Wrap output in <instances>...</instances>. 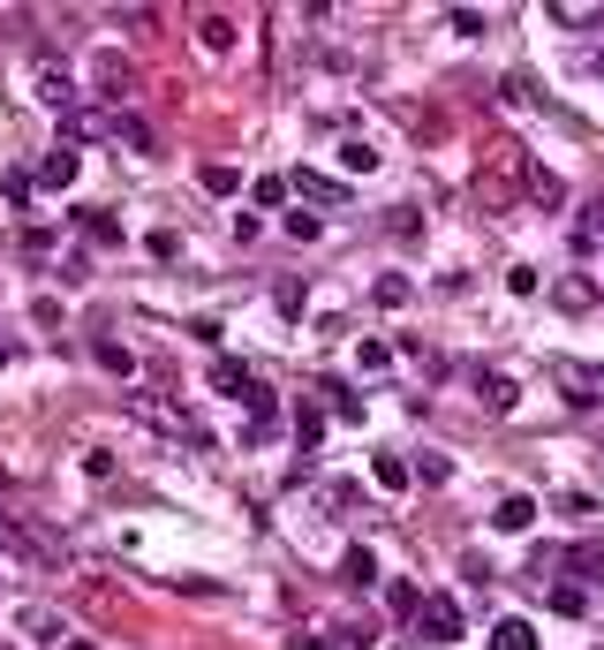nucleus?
I'll return each mask as SVG.
<instances>
[{"mask_svg":"<svg viewBox=\"0 0 604 650\" xmlns=\"http://www.w3.org/2000/svg\"><path fill=\"white\" fill-rule=\"evenodd\" d=\"M341 159H347V174H371V167H378V152H371L363 136H355V144H341Z\"/></svg>","mask_w":604,"mask_h":650,"instance_id":"a878e982","label":"nucleus"},{"mask_svg":"<svg viewBox=\"0 0 604 650\" xmlns=\"http://www.w3.org/2000/svg\"><path fill=\"white\" fill-rule=\"evenodd\" d=\"M552 379L566 386L574 409H604V363H574V355H552Z\"/></svg>","mask_w":604,"mask_h":650,"instance_id":"f257e3e1","label":"nucleus"},{"mask_svg":"<svg viewBox=\"0 0 604 650\" xmlns=\"http://www.w3.org/2000/svg\"><path fill=\"white\" fill-rule=\"evenodd\" d=\"M560 515H574V522H597V499H590V492H566V499H560Z\"/></svg>","mask_w":604,"mask_h":650,"instance_id":"c756f323","label":"nucleus"},{"mask_svg":"<svg viewBox=\"0 0 604 650\" xmlns=\"http://www.w3.org/2000/svg\"><path fill=\"white\" fill-rule=\"evenodd\" d=\"M98 363H106L114 379H129V371H136V355H129V348H122V341H98Z\"/></svg>","mask_w":604,"mask_h":650,"instance_id":"b1692460","label":"nucleus"},{"mask_svg":"<svg viewBox=\"0 0 604 650\" xmlns=\"http://www.w3.org/2000/svg\"><path fill=\"white\" fill-rule=\"evenodd\" d=\"M39 99L53 114H76V76H69L61 61H39Z\"/></svg>","mask_w":604,"mask_h":650,"instance_id":"20e7f679","label":"nucleus"},{"mask_svg":"<svg viewBox=\"0 0 604 650\" xmlns=\"http://www.w3.org/2000/svg\"><path fill=\"white\" fill-rule=\"evenodd\" d=\"M288 189H295V182H280V174H264V182H258V205H288Z\"/></svg>","mask_w":604,"mask_h":650,"instance_id":"473e14b6","label":"nucleus"},{"mask_svg":"<svg viewBox=\"0 0 604 650\" xmlns=\"http://www.w3.org/2000/svg\"><path fill=\"white\" fill-rule=\"evenodd\" d=\"M23 636H31V643H45V650H53V643H61V636H69V628H61V612L31 606V612H23Z\"/></svg>","mask_w":604,"mask_h":650,"instance_id":"4468645a","label":"nucleus"},{"mask_svg":"<svg viewBox=\"0 0 604 650\" xmlns=\"http://www.w3.org/2000/svg\"><path fill=\"white\" fill-rule=\"evenodd\" d=\"M197 39H205V53H227V45H235V16H197Z\"/></svg>","mask_w":604,"mask_h":650,"instance_id":"2eb2a0df","label":"nucleus"},{"mask_svg":"<svg viewBox=\"0 0 604 650\" xmlns=\"http://www.w3.org/2000/svg\"><path fill=\"white\" fill-rule=\"evenodd\" d=\"M31 189H76V152L61 144V152H45L39 174H31Z\"/></svg>","mask_w":604,"mask_h":650,"instance_id":"423d86ee","label":"nucleus"},{"mask_svg":"<svg viewBox=\"0 0 604 650\" xmlns=\"http://www.w3.org/2000/svg\"><path fill=\"white\" fill-rule=\"evenodd\" d=\"M295 189H310L317 205H347V189H341V182H325V174H310V167L295 174Z\"/></svg>","mask_w":604,"mask_h":650,"instance_id":"aec40b11","label":"nucleus"},{"mask_svg":"<svg viewBox=\"0 0 604 650\" xmlns=\"http://www.w3.org/2000/svg\"><path fill=\"white\" fill-rule=\"evenodd\" d=\"M0 650H8V643H0Z\"/></svg>","mask_w":604,"mask_h":650,"instance_id":"4c0bfd02","label":"nucleus"},{"mask_svg":"<svg viewBox=\"0 0 604 650\" xmlns=\"http://www.w3.org/2000/svg\"><path fill=\"white\" fill-rule=\"evenodd\" d=\"M84 235L98 243V250H114V243H122V219L114 213H84Z\"/></svg>","mask_w":604,"mask_h":650,"instance_id":"412c9836","label":"nucleus"},{"mask_svg":"<svg viewBox=\"0 0 604 650\" xmlns=\"http://www.w3.org/2000/svg\"><path fill=\"white\" fill-rule=\"evenodd\" d=\"M529 522H537V499H529V492H507V499L491 507V529H499V537H521Z\"/></svg>","mask_w":604,"mask_h":650,"instance_id":"39448f33","label":"nucleus"},{"mask_svg":"<svg viewBox=\"0 0 604 650\" xmlns=\"http://www.w3.org/2000/svg\"><path fill=\"white\" fill-rule=\"evenodd\" d=\"M574 243H582V258H604V205H582V219H574Z\"/></svg>","mask_w":604,"mask_h":650,"instance_id":"9b49d317","label":"nucleus"},{"mask_svg":"<svg viewBox=\"0 0 604 650\" xmlns=\"http://www.w3.org/2000/svg\"><path fill=\"white\" fill-rule=\"evenodd\" d=\"M122 84H129V61L106 53V61H98V99H122Z\"/></svg>","mask_w":604,"mask_h":650,"instance_id":"6ab92c4d","label":"nucleus"},{"mask_svg":"<svg viewBox=\"0 0 604 650\" xmlns=\"http://www.w3.org/2000/svg\"><path fill=\"white\" fill-rule=\"evenodd\" d=\"M544 598H552L560 612H582V590H574V582H544Z\"/></svg>","mask_w":604,"mask_h":650,"instance_id":"7c9ffc66","label":"nucleus"},{"mask_svg":"<svg viewBox=\"0 0 604 650\" xmlns=\"http://www.w3.org/2000/svg\"><path fill=\"white\" fill-rule=\"evenodd\" d=\"M408 477H416V470H408L400 454H371V484H378V492H408Z\"/></svg>","mask_w":604,"mask_h":650,"instance_id":"9d476101","label":"nucleus"},{"mask_svg":"<svg viewBox=\"0 0 604 650\" xmlns=\"http://www.w3.org/2000/svg\"><path fill=\"white\" fill-rule=\"evenodd\" d=\"M386 598H393V612H400V620H408V612H424V590H416V582H393Z\"/></svg>","mask_w":604,"mask_h":650,"instance_id":"bb28decb","label":"nucleus"},{"mask_svg":"<svg viewBox=\"0 0 604 650\" xmlns=\"http://www.w3.org/2000/svg\"><path fill=\"white\" fill-rule=\"evenodd\" d=\"M521 182H529V197H537L544 213H560V197H566V189H560V174L544 167V159H521Z\"/></svg>","mask_w":604,"mask_h":650,"instance_id":"0eeeda50","label":"nucleus"},{"mask_svg":"<svg viewBox=\"0 0 604 650\" xmlns=\"http://www.w3.org/2000/svg\"><path fill=\"white\" fill-rule=\"evenodd\" d=\"M597 76H604V45H597Z\"/></svg>","mask_w":604,"mask_h":650,"instance_id":"e433bc0d","label":"nucleus"},{"mask_svg":"<svg viewBox=\"0 0 604 650\" xmlns=\"http://www.w3.org/2000/svg\"><path fill=\"white\" fill-rule=\"evenodd\" d=\"M341 575H347V582H378V560H371V545H347Z\"/></svg>","mask_w":604,"mask_h":650,"instance_id":"4be33fe9","label":"nucleus"},{"mask_svg":"<svg viewBox=\"0 0 604 650\" xmlns=\"http://www.w3.org/2000/svg\"><path fill=\"white\" fill-rule=\"evenodd\" d=\"M469 379H476V401H483V409H499V416H514L521 386H514V379H507V371H491V363H476Z\"/></svg>","mask_w":604,"mask_h":650,"instance_id":"7ed1b4c3","label":"nucleus"},{"mask_svg":"<svg viewBox=\"0 0 604 650\" xmlns=\"http://www.w3.org/2000/svg\"><path fill=\"white\" fill-rule=\"evenodd\" d=\"M272 424H280V393L258 379V386H250V446H258V432H272Z\"/></svg>","mask_w":604,"mask_h":650,"instance_id":"1a4fd4ad","label":"nucleus"},{"mask_svg":"<svg viewBox=\"0 0 604 650\" xmlns=\"http://www.w3.org/2000/svg\"><path fill=\"white\" fill-rule=\"evenodd\" d=\"M250 386H258V379H250V363H235V355H219V363H212V393H235V401H250Z\"/></svg>","mask_w":604,"mask_h":650,"instance_id":"6e6552de","label":"nucleus"},{"mask_svg":"<svg viewBox=\"0 0 604 650\" xmlns=\"http://www.w3.org/2000/svg\"><path fill=\"white\" fill-rule=\"evenodd\" d=\"M491 650H537V628L507 612V620H491Z\"/></svg>","mask_w":604,"mask_h":650,"instance_id":"f8f14e48","label":"nucleus"},{"mask_svg":"<svg viewBox=\"0 0 604 650\" xmlns=\"http://www.w3.org/2000/svg\"><path fill=\"white\" fill-rule=\"evenodd\" d=\"M552 23H566V31H590V23H604L597 0H552Z\"/></svg>","mask_w":604,"mask_h":650,"instance_id":"ddd939ff","label":"nucleus"},{"mask_svg":"<svg viewBox=\"0 0 604 650\" xmlns=\"http://www.w3.org/2000/svg\"><path fill=\"white\" fill-rule=\"evenodd\" d=\"M0 371H8V341H0Z\"/></svg>","mask_w":604,"mask_h":650,"instance_id":"c9c22d12","label":"nucleus"},{"mask_svg":"<svg viewBox=\"0 0 604 650\" xmlns=\"http://www.w3.org/2000/svg\"><path fill=\"white\" fill-rule=\"evenodd\" d=\"M416 477H424V484H446L454 470H446V454H424V462H416Z\"/></svg>","mask_w":604,"mask_h":650,"instance_id":"f704fd0d","label":"nucleus"},{"mask_svg":"<svg viewBox=\"0 0 604 650\" xmlns=\"http://www.w3.org/2000/svg\"><path fill=\"white\" fill-rule=\"evenodd\" d=\"M507 288H514V296H537L544 280H537V265H514V272H507Z\"/></svg>","mask_w":604,"mask_h":650,"instance_id":"72a5a7b5","label":"nucleus"},{"mask_svg":"<svg viewBox=\"0 0 604 650\" xmlns=\"http://www.w3.org/2000/svg\"><path fill=\"white\" fill-rule=\"evenodd\" d=\"M416 636H431V643H454L461 636V598H424V612H416Z\"/></svg>","mask_w":604,"mask_h":650,"instance_id":"f03ea898","label":"nucleus"},{"mask_svg":"<svg viewBox=\"0 0 604 650\" xmlns=\"http://www.w3.org/2000/svg\"><path fill=\"white\" fill-rule=\"evenodd\" d=\"M205 189H212V197H235V189H242V174L227 167V159H212V167H205Z\"/></svg>","mask_w":604,"mask_h":650,"instance_id":"5701e85b","label":"nucleus"},{"mask_svg":"<svg viewBox=\"0 0 604 650\" xmlns=\"http://www.w3.org/2000/svg\"><path fill=\"white\" fill-rule=\"evenodd\" d=\"M295 432H302V446H317V439H325V416H317V401H302V409H295Z\"/></svg>","mask_w":604,"mask_h":650,"instance_id":"393cba45","label":"nucleus"},{"mask_svg":"<svg viewBox=\"0 0 604 650\" xmlns=\"http://www.w3.org/2000/svg\"><path fill=\"white\" fill-rule=\"evenodd\" d=\"M114 130H122V144H129V152H152V130H144V122H129V114H122Z\"/></svg>","mask_w":604,"mask_h":650,"instance_id":"2f4dec72","label":"nucleus"},{"mask_svg":"<svg viewBox=\"0 0 604 650\" xmlns=\"http://www.w3.org/2000/svg\"><path fill=\"white\" fill-rule=\"evenodd\" d=\"M272 303H280V318H302V280H280Z\"/></svg>","mask_w":604,"mask_h":650,"instance_id":"c85d7f7f","label":"nucleus"},{"mask_svg":"<svg viewBox=\"0 0 604 650\" xmlns=\"http://www.w3.org/2000/svg\"><path fill=\"white\" fill-rule=\"evenodd\" d=\"M355 363H363V371H386V363H393V341H363V348H355Z\"/></svg>","mask_w":604,"mask_h":650,"instance_id":"cd10ccee","label":"nucleus"},{"mask_svg":"<svg viewBox=\"0 0 604 650\" xmlns=\"http://www.w3.org/2000/svg\"><path fill=\"white\" fill-rule=\"evenodd\" d=\"M371 303H378V310H400V303H408V280H400V272H378V280H371Z\"/></svg>","mask_w":604,"mask_h":650,"instance_id":"f3484780","label":"nucleus"},{"mask_svg":"<svg viewBox=\"0 0 604 650\" xmlns=\"http://www.w3.org/2000/svg\"><path fill=\"white\" fill-rule=\"evenodd\" d=\"M325 401H333V416H347V424H355V416H363V393H347V379H325Z\"/></svg>","mask_w":604,"mask_h":650,"instance_id":"a211bd4d","label":"nucleus"},{"mask_svg":"<svg viewBox=\"0 0 604 650\" xmlns=\"http://www.w3.org/2000/svg\"><path fill=\"white\" fill-rule=\"evenodd\" d=\"M552 303H560V310H590V303H597V288H590V280H574V272H560Z\"/></svg>","mask_w":604,"mask_h":650,"instance_id":"dca6fc26","label":"nucleus"}]
</instances>
